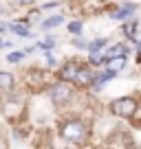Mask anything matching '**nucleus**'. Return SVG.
I'll list each match as a JSON object with an SVG mask.
<instances>
[{"instance_id":"f257e3e1","label":"nucleus","mask_w":141,"mask_h":149,"mask_svg":"<svg viewBox=\"0 0 141 149\" xmlns=\"http://www.w3.org/2000/svg\"><path fill=\"white\" fill-rule=\"evenodd\" d=\"M60 136L70 145H84L90 136V130L82 118H64L60 123Z\"/></svg>"},{"instance_id":"f03ea898","label":"nucleus","mask_w":141,"mask_h":149,"mask_svg":"<svg viewBox=\"0 0 141 149\" xmlns=\"http://www.w3.org/2000/svg\"><path fill=\"white\" fill-rule=\"evenodd\" d=\"M139 110V101L135 97H119L110 103V112L119 118H132Z\"/></svg>"},{"instance_id":"7ed1b4c3","label":"nucleus","mask_w":141,"mask_h":149,"mask_svg":"<svg viewBox=\"0 0 141 149\" xmlns=\"http://www.w3.org/2000/svg\"><path fill=\"white\" fill-rule=\"evenodd\" d=\"M49 97H51V101L55 103V105H66V103L73 101V97H75V90L68 86V81H57V84H53L51 88H49Z\"/></svg>"},{"instance_id":"20e7f679","label":"nucleus","mask_w":141,"mask_h":149,"mask_svg":"<svg viewBox=\"0 0 141 149\" xmlns=\"http://www.w3.org/2000/svg\"><path fill=\"white\" fill-rule=\"evenodd\" d=\"M139 29H141V22L139 20H123V26H121V35L126 37L128 42H139L141 40V33H139Z\"/></svg>"},{"instance_id":"39448f33","label":"nucleus","mask_w":141,"mask_h":149,"mask_svg":"<svg viewBox=\"0 0 141 149\" xmlns=\"http://www.w3.org/2000/svg\"><path fill=\"white\" fill-rule=\"evenodd\" d=\"M93 79H95V72L90 68H86V66H80L77 68V72H75V77H73V81L70 84H75V86H80V88H90V84H93Z\"/></svg>"},{"instance_id":"423d86ee","label":"nucleus","mask_w":141,"mask_h":149,"mask_svg":"<svg viewBox=\"0 0 141 149\" xmlns=\"http://www.w3.org/2000/svg\"><path fill=\"white\" fill-rule=\"evenodd\" d=\"M135 11H137V5L135 2H123V5H119L117 9H113L110 11V18L113 20H130L132 15H135Z\"/></svg>"},{"instance_id":"0eeeda50","label":"nucleus","mask_w":141,"mask_h":149,"mask_svg":"<svg viewBox=\"0 0 141 149\" xmlns=\"http://www.w3.org/2000/svg\"><path fill=\"white\" fill-rule=\"evenodd\" d=\"M128 53H130L128 44H123V42L113 44L110 48H106V51H104V55H102V64H104V59H110V57H119V55H126V57H128Z\"/></svg>"},{"instance_id":"6e6552de","label":"nucleus","mask_w":141,"mask_h":149,"mask_svg":"<svg viewBox=\"0 0 141 149\" xmlns=\"http://www.w3.org/2000/svg\"><path fill=\"white\" fill-rule=\"evenodd\" d=\"M102 66H106V68H110V70H115V72H119V70L126 68V55H119V57H110V59H104V64H102Z\"/></svg>"},{"instance_id":"1a4fd4ad","label":"nucleus","mask_w":141,"mask_h":149,"mask_svg":"<svg viewBox=\"0 0 141 149\" xmlns=\"http://www.w3.org/2000/svg\"><path fill=\"white\" fill-rule=\"evenodd\" d=\"M77 68H80V64H75V61H73V64H66L64 68L60 70V79L62 81H73V77H75V72H77Z\"/></svg>"},{"instance_id":"9d476101","label":"nucleus","mask_w":141,"mask_h":149,"mask_svg":"<svg viewBox=\"0 0 141 149\" xmlns=\"http://www.w3.org/2000/svg\"><path fill=\"white\" fill-rule=\"evenodd\" d=\"M9 29H11L13 33H18L20 37H29V35H31V31H29V26H27V24H20V22H11V24H9Z\"/></svg>"},{"instance_id":"9b49d317","label":"nucleus","mask_w":141,"mask_h":149,"mask_svg":"<svg viewBox=\"0 0 141 149\" xmlns=\"http://www.w3.org/2000/svg\"><path fill=\"white\" fill-rule=\"evenodd\" d=\"M13 86V74L11 72H0V90H7Z\"/></svg>"},{"instance_id":"f8f14e48","label":"nucleus","mask_w":141,"mask_h":149,"mask_svg":"<svg viewBox=\"0 0 141 149\" xmlns=\"http://www.w3.org/2000/svg\"><path fill=\"white\" fill-rule=\"evenodd\" d=\"M64 22V15H53V18H49V20H44L42 22V29H53V26H57V24H62Z\"/></svg>"},{"instance_id":"ddd939ff","label":"nucleus","mask_w":141,"mask_h":149,"mask_svg":"<svg viewBox=\"0 0 141 149\" xmlns=\"http://www.w3.org/2000/svg\"><path fill=\"white\" fill-rule=\"evenodd\" d=\"M68 31L73 33V35H82V22L80 20H73V22L68 24Z\"/></svg>"},{"instance_id":"4468645a","label":"nucleus","mask_w":141,"mask_h":149,"mask_svg":"<svg viewBox=\"0 0 141 149\" xmlns=\"http://www.w3.org/2000/svg\"><path fill=\"white\" fill-rule=\"evenodd\" d=\"M53 44H55V40H53V37H47L44 42H40V44H38V48H42V51H51Z\"/></svg>"},{"instance_id":"2eb2a0df","label":"nucleus","mask_w":141,"mask_h":149,"mask_svg":"<svg viewBox=\"0 0 141 149\" xmlns=\"http://www.w3.org/2000/svg\"><path fill=\"white\" fill-rule=\"evenodd\" d=\"M73 46H75V48H82V51H86V46H88V42H86V40H82V37H77V35H75V40H73Z\"/></svg>"},{"instance_id":"dca6fc26","label":"nucleus","mask_w":141,"mask_h":149,"mask_svg":"<svg viewBox=\"0 0 141 149\" xmlns=\"http://www.w3.org/2000/svg\"><path fill=\"white\" fill-rule=\"evenodd\" d=\"M22 57H24V53H11V55L7 57V59H9V61H20Z\"/></svg>"},{"instance_id":"f3484780","label":"nucleus","mask_w":141,"mask_h":149,"mask_svg":"<svg viewBox=\"0 0 141 149\" xmlns=\"http://www.w3.org/2000/svg\"><path fill=\"white\" fill-rule=\"evenodd\" d=\"M16 2H20V5H31L33 0H16Z\"/></svg>"},{"instance_id":"a211bd4d","label":"nucleus","mask_w":141,"mask_h":149,"mask_svg":"<svg viewBox=\"0 0 141 149\" xmlns=\"http://www.w3.org/2000/svg\"><path fill=\"white\" fill-rule=\"evenodd\" d=\"M2 44H5V42H2V37H0V48H2Z\"/></svg>"},{"instance_id":"6ab92c4d","label":"nucleus","mask_w":141,"mask_h":149,"mask_svg":"<svg viewBox=\"0 0 141 149\" xmlns=\"http://www.w3.org/2000/svg\"><path fill=\"white\" fill-rule=\"evenodd\" d=\"M139 22H141V20H139Z\"/></svg>"}]
</instances>
